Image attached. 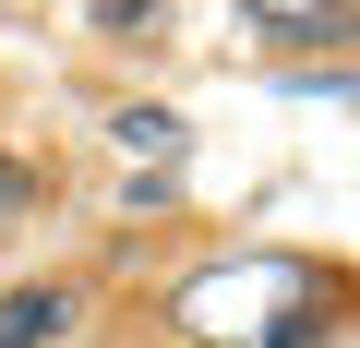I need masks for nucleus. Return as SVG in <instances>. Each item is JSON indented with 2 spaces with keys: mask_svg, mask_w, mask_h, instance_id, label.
Listing matches in <instances>:
<instances>
[{
  "mask_svg": "<svg viewBox=\"0 0 360 348\" xmlns=\"http://www.w3.org/2000/svg\"><path fill=\"white\" fill-rule=\"evenodd\" d=\"M240 25L276 49V60H300V49H360V0H240Z\"/></svg>",
  "mask_w": 360,
  "mask_h": 348,
  "instance_id": "obj_1",
  "label": "nucleus"
},
{
  "mask_svg": "<svg viewBox=\"0 0 360 348\" xmlns=\"http://www.w3.org/2000/svg\"><path fill=\"white\" fill-rule=\"evenodd\" d=\"M60 336H72V288H60V276L0 288V348H60Z\"/></svg>",
  "mask_w": 360,
  "mask_h": 348,
  "instance_id": "obj_2",
  "label": "nucleus"
},
{
  "mask_svg": "<svg viewBox=\"0 0 360 348\" xmlns=\"http://www.w3.org/2000/svg\"><path fill=\"white\" fill-rule=\"evenodd\" d=\"M276 84H288V96H312V108H360V60H288Z\"/></svg>",
  "mask_w": 360,
  "mask_h": 348,
  "instance_id": "obj_3",
  "label": "nucleus"
},
{
  "mask_svg": "<svg viewBox=\"0 0 360 348\" xmlns=\"http://www.w3.org/2000/svg\"><path fill=\"white\" fill-rule=\"evenodd\" d=\"M37 205H49V168H37V156H13V144H0V228H25Z\"/></svg>",
  "mask_w": 360,
  "mask_h": 348,
  "instance_id": "obj_4",
  "label": "nucleus"
},
{
  "mask_svg": "<svg viewBox=\"0 0 360 348\" xmlns=\"http://www.w3.org/2000/svg\"><path fill=\"white\" fill-rule=\"evenodd\" d=\"M108 132H120L132 156H180V120H168V108H108Z\"/></svg>",
  "mask_w": 360,
  "mask_h": 348,
  "instance_id": "obj_5",
  "label": "nucleus"
},
{
  "mask_svg": "<svg viewBox=\"0 0 360 348\" xmlns=\"http://www.w3.org/2000/svg\"><path fill=\"white\" fill-rule=\"evenodd\" d=\"M168 0H96V37H156Z\"/></svg>",
  "mask_w": 360,
  "mask_h": 348,
  "instance_id": "obj_6",
  "label": "nucleus"
}]
</instances>
